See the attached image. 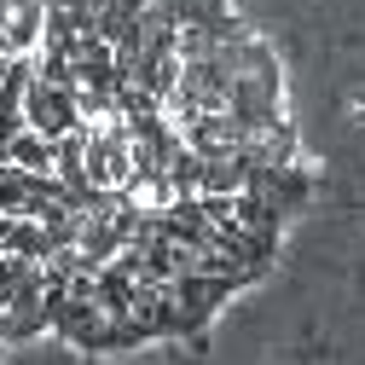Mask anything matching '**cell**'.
Here are the masks:
<instances>
[{
  "mask_svg": "<svg viewBox=\"0 0 365 365\" xmlns=\"http://www.w3.org/2000/svg\"><path fill=\"white\" fill-rule=\"evenodd\" d=\"M47 12L53 0H0V58L18 64L41 47V35H47Z\"/></svg>",
  "mask_w": 365,
  "mask_h": 365,
  "instance_id": "obj_1",
  "label": "cell"
}]
</instances>
